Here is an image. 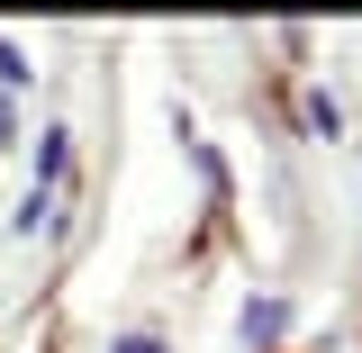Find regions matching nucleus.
Wrapping results in <instances>:
<instances>
[{
  "label": "nucleus",
  "instance_id": "obj_2",
  "mask_svg": "<svg viewBox=\"0 0 362 353\" xmlns=\"http://www.w3.org/2000/svg\"><path fill=\"white\" fill-rule=\"evenodd\" d=\"M118 353H163V335H127V345H118Z\"/></svg>",
  "mask_w": 362,
  "mask_h": 353
},
{
  "label": "nucleus",
  "instance_id": "obj_1",
  "mask_svg": "<svg viewBox=\"0 0 362 353\" xmlns=\"http://www.w3.org/2000/svg\"><path fill=\"white\" fill-rule=\"evenodd\" d=\"M299 109H308V127H317V136H335V127H344V109H335V91H308Z\"/></svg>",
  "mask_w": 362,
  "mask_h": 353
}]
</instances>
